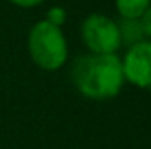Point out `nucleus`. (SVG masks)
Masks as SVG:
<instances>
[{
    "instance_id": "nucleus-1",
    "label": "nucleus",
    "mask_w": 151,
    "mask_h": 149,
    "mask_svg": "<svg viewBox=\"0 0 151 149\" xmlns=\"http://www.w3.org/2000/svg\"><path fill=\"white\" fill-rule=\"evenodd\" d=\"M70 77L77 91L90 100L114 98L125 84L121 60L116 53L79 56L72 65Z\"/></svg>"
},
{
    "instance_id": "nucleus-2",
    "label": "nucleus",
    "mask_w": 151,
    "mask_h": 149,
    "mask_svg": "<svg viewBox=\"0 0 151 149\" xmlns=\"http://www.w3.org/2000/svg\"><path fill=\"white\" fill-rule=\"evenodd\" d=\"M28 53L32 62L39 69L53 72L62 69L69 58V46L60 27L51 25L49 21H37L28 32Z\"/></svg>"
},
{
    "instance_id": "nucleus-3",
    "label": "nucleus",
    "mask_w": 151,
    "mask_h": 149,
    "mask_svg": "<svg viewBox=\"0 0 151 149\" xmlns=\"http://www.w3.org/2000/svg\"><path fill=\"white\" fill-rule=\"evenodd\" d=\"M81 37L90 53L106 54L116 53L121 47L118 21L104 14H90L81 25Z\"/></svg>"
},
{
    "instance_id": "nucleus-4",
    "label": "nucleus",
    "mask_w": 151,
    "mask_h": 149,
    "mask_svg": "<svg viewBox=\"0 0 151 149\" xmlns=\"http://www.w3.org/2000/svg\"><path fill=\"white\" fill-rule=\"evenodd\" d=\"M125 81L137 88L151 86V39L139 40L128 46L127 54L121 60Z\"/></svg>"
},
{
    "instance_id": "nucleus-5",
    "label": "nucleus",
    "mask_w": 151,
    "mask_h": 149,
    "mask_svg": "<svg viewBox=\"0 0 151 149\" xmlns=\"http://www.w3.org/2000/svg\"><path fill=\"white\" fill-rule=\"evenodd\" d=\"M119 28V37H121V46H132L139 40L144 39L142 28L139 19H128V18H121V21L118 23Z\"/></svg>"
},
{
    "instance_id": "nucleus-6",
    "label": "nucleus",
    "mask_w": 151,
    "mask_h": 149,
    "mask_svg": "<svg viewBox=\"0 0 151 149\" xmlns=\"http://www.w3.org/2000/svg\"><path fill=\"white\" fill-rule=\"evenodd\" d=\"M151 5V0H116V11L121 18L139 19Z\"/></svg>"
},
{
    "instance_id": "nucleus-7",
    "label": "nucleus",
    "mask_w": 151,
    "mask_h": 149,
    "mask_svg": "<svg viewBox=\"0 0 151 149\" xmlns=\"http://www.w3.org/2000/svg\"><path fill=\"white\" fill-rule=\"evenodd\" d=\"M65 19H67V12H65V9L60 7V5H53V7L47 9V12H46V21H49V23L55 25V27H60V28H62V25L65 23Z\"/></svg>"
},
{
    "instance_id": "nucleus-8",
    "label": "nucleus",
    "mask_w": 151,
    "mask_h": 149,
    "mask_svg": "<svg viewBox=\"0 0 151 149\" xmlns=\"http://www.w3.org/2000/svg\"><path fill=\"white\" fill-rule=\"evenodd\" d=\"M139 23H141V28H142L144 37L151 39V5L142 12V16L139 18Z\"/></svg>"
},
{
    "instance_id": "nucleus-9",
    "label": "nucleus",
    "mask_w": 151,
    "mask_h": 149,
    "mask_svg": "<svg viewBox=\"0 0 151 149\" xmlns=\"http://www.w3.org/2000/svg\"><path fill=\"white\" fill-rule=\"evenodd\" d=\"M11 4L18 5V7H23V9H30V7H35V5H40L44 0H9Z\"/></svg>"
}]
</instances>
